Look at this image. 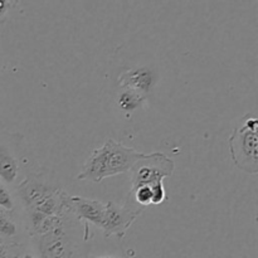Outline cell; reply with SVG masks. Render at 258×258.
I'll return each mask as SVG.
<instances>
[{"label":"cell","mask_w":258,"mask_h":258,"mask_svg":"<svg viewBox=\"0 0 258 258\" xmlns=\"http://www.w3.org/2000/svg\"><path fill=\"white\" fill-rule=\"evenodd\" d=\"M145 156V153L108 139L101 148L91 153L77 175V180L101 183L110 176L128 173L134 164Z\"/></svg>","instance_id":"6da1fadb"},{"label":"cell","mask_w":258,"mask_h":258,"mask_svg":"<svg viewBox=\"0 0 258 258\" xmlns=\"http://www.w3.org/2000/svg\"><path fill=\"white\" fill-rule=\"evenodd\" d=\"M258 120L247 113L228 138L231 159L236 168L251 175L258 174Z\"/></svg>","instance_id":"7a4b0ae2"},{"label":"cell","mask_w":258,"mask_h":258,"mask_svg":"<svg viewBox=\"0 0 258 258\" xmlns=\"http://www.w3.org/2000/svg\"><path fill=\"white\" fill-rule=\"evenodd\" d=\"M60 190L62 188L53 175L40 171L25 176L13 193L20 211H30Z\"/></svg>","instance_id":"3957f363"},{"label":"cell","mask_w":258,"mask_h":258,"mask_svg":"<svg viewBox=\"0 0 258 258\" xmlns=\"http://www.w3.org/2000/svg\"><path fill=\"white\" fill-rule=\"evenodd\" d=\"M23 143L20 133L0 131V181L12 191L22 181Z\"/></svg>","instance_id":"277c9868"},{"label":"cell","mask_w":258,"mask_h":258,"mask_svg":"<svg viewBox=\"0 0 258 258\" xmlns=\"http://www.w3.org/2000/svg\"><path fill=\"white\" fill-rule=\"evenodd\" d=\"M76 222L71 217L64 226L43 236L29 238L38 258H78V244L68 231V224Z\"/></svg>","instance_id":"5b68a950"},{"label":"cell","mask_w":258,"mask_h":258,"mask_svg":"<svg viewBox=\"0 0 258 258\" xmlns=\"http://www.w3.org/2000/svg\"><path fill=\"white\" fill-rule=\"evenodd\" d=\"M175 170V163L164 153L146 154L145 158L136 161L131 168L130 180L131 189L141 185H154L163 183L165 178H171Z\"/></svg>","instance_id":"8992f818"},{"label":"cell","mask_w":258,"mask_h":258,"mask_svg":"<svg viewBox=\"0 0 258 258\" xmlns=\"http://www.w3.org/2000/svg\"><path fill=\"white\" fill-rule=\"evenodd\" d=\"M144 213V208H135L130 204H116L115 202L106 203L105 214L100 228L106 238L116 237L122 239L127 233L131 224Z\"/></svg>","instance_id":"52a82bcc"},{"label":"cell","mask_w":258,"mask_h":258,"mask_svg":"<svg viewBox=\"0 0 258 258\" xmlns=\"http://www.w3.org/2000/svg\"><path fill=\"white\" fill-rule=\"evenodd\" d=\"M66 213L70 214L75 221H85L86 223L93 224L100 228L105 214L106 203L96 199L85 198V197L66 196L64 199Z\"/></svg>","instance_id":"ba28073f"},{"label":"cell","mask_w":258,"mask_h":258,"mask_svg":"<svg viewBox=\"0 0 258 258\" xmlns=\"http://www.w3.org/2000/svg\"><path fill=\"white\" fill-rule=\"evenodd\" d=\"M117 83L121 88H130L149 97L158 83V72L149 66L134 67L121 72Z\"/></svg>","instance_id":"9c48e42d"},{"label":"cell","mask_w":258,"mask_h":258,"mask_svg":"<svg viewBox=\"0 0 258 258\" xmlns=\"http://www.w3.org/2000/svg\"><path fill=\"white\" fill-rule=\"evenodd\" d=\"M25 234L20 211H4L0 208V239L19 244L20 237Z\"/></svg>","instance_id":"30bf717a"},{"label":"cell","mask_w":258,"mask_h":258,"mask_svg":"<svg viewBox=\"0 0 258 258\" xmlns=\"http://www.w3.org/2000/svg\"><path fill=\"white\" fill-rule=\"evenodd\" d=\"M146 101H148V97L136 91L130 90V88H122V91L118 93L117 98H116L117 107L125 113L135 112L136 110L145 105Z\"/></svg>","instance_id":"8fae6325"},{"label":"cell","mask_w":258,"mask_h":258,"mask_svg":"<svg viewBox=\"0 0 258 258\" xmlns=\"http://www.w3.org/2000/svg\"><path fill=\"white\" fill-rule=\"evenodd\" d=\"M151 186L141 185L135 189H131L130 199H134L136 204L140 206V208L151 206Z\"/></svg>","instance_id":"7c38bea8"},{"label":"cell","mask_w":258,"mask_h":258,"mask_svg":"<svg viewBox=\"0 0 258 258\" xmlns=\"http://www.w3.org/2000/svg\"><path fill=\"white\" fill-rule=\"evenodd\" d=\"M0 208L9 212L17 211L18 209L14 193L7 185H4L2 181H0Z\"/></svg>","instance_id":"4fadbf2b"},{"label":"cell","mask_w":258,"mask_h":258,"mask_svg":"<svg viewBox=\"0 0 258 258\" xmlns=\"http://www.w3.org/2000/svg\"><path fill=\"white\" fill-rule=\"evenodd\" d=\"M151 206H160L168 199L165 186L163 183H158L151 185Z\"/></svg>","instance_id":"5bb4252c"},{"label":"cell","mask_w":258,"mask_h":258,"mask_svg":"<svg viewBox=\"0 0 258 258\" xmlns=\"http://www.w3.org/2000/svg\"><path fill=\"white\" fill-rule=\"evenodd\" d=\"M19 3L15 0H0V24L7 22L9 15L19 5Z\"/></svg>","instance_id":"9a60e30c"},{"label":"cell","mask_w":258,"mask_h":258,"mask_svg":"<svg viewBox=\"0 0 258 258\" xmlns=\"http://www.w3.org/2000/svg\"><path fill=\"white\" fill-rule=\"evenodd\" d=\"M3 127H4V125H3V122H2V121H0V131L3 130Z\"/></svg>","instance_id":"2e32d148"},{"label":"cell","mask_w":258,"mask_h":258,"mask_svg":"<svg viewBox=\"0 0 258 258\" xmlns=\"http://www.w3.org/2000/svg\"><path fill=\"white\" fill-rule=\"evenodd\" d=\"M0 77H2V62H0Z\"/></svg>","instance_id":"e0dca14e"},{"label":"cell","mask_w":258,"mask_h":258,"mask_svg":"<svg viewBox=\"0 0 258 258\" xmlns=\"http://www.w3.org/2000/svg\"><path fill=\"white\" fill-rule=\"evenodd\" d=\"M103 258H112V257H103Z\"/></svg>","instance_id":"ac0fdd59"},{"label":"cell","mask_w":258,"mask_h":258,"mask_svg":"<svg viewBox=\"0 0 258 258\" xmlns=\"http://www.w3.org/2000/svg\"><path fill=\"white\" fill-rule=\"evenodd\" d=\"M100 258H103V257H100Z\"/></svg>","instance_id":"d6986e66"},{"label":"cell","mask_w":258,"mask_h":258,"mask_svg":"<svg viewBox=\"0 0 258 258\" xmlns=\"http://www.w3.org/2000/svg\"><path fill=\"white\" fill-rule=\"evenodd\" d=\"M85 258H88V257H85Z\"/></svg>","instance_id":"ffe728a7"}]
</instances>
